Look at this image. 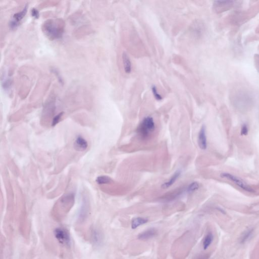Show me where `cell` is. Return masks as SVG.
<instances>
[{
	"mask_svg": "<svg viewBox=\"0 0 259 259\" xmlns=\"http://www.w3.org/2000/svg\"><path fill=\"white\" fill-rule=\"evenodd\" d=\"M64 26V22L61 19H49L43 23L42 30L49 39L55 40L63 36Z\"/></svg>",
	"mask_w": 259,
	"mask_h": 259,
	"instance_id": "6da1fadb",
	"label": "cell"
},
{
	"mask_svg": "<svg viewBox=\"0 0 259 259\" xmlns=\"http://www.w3.org/2000/svg\"><path fill=\"white\" fill-rule=\"evenodd\" d=\"M155 130V124L151 116H146L143 119L137 129V132L141 139L147 140Z\"/></svg>",
	"mask_w": 259,
	"mask_h": 259,
	"instance_id": "7a4b0ae2",
	"label": "cell"
},
{
	"mask_svg": "<svg viewBox=\"0 0 259 259\" xmlns=\"http://www.w3.org/2000/svg\"><path fill=\"white\" fill-rule=\"evenodd\" d=\"M221 177L232 182L233 183H234L236 185L238 186V187H240L241 189H243L244 191L251 193L255 192V190L250 185L247 184L244 181L232 174H230L228 173H222V174H221Z\"/></svg>",
	"mask_w": 259,
	"mask_h": 259,
	"instance_id": "3957f363",
	"label": "cell"
},
{
	"mask_svg": "<svg viewBox=\"0 0 259 259\" xmlns=\"http://www.w3.org/2000/svg\"><path fill=\"white\" fill-rule=\"evenodd\" d=\"M27 11V6L26 5L22 11L16 13L14 14L11 20H10L9 26L11 29H15L18 27L20 22L26 16Z\"/></svg>",
	"mask_w": 259,
	"mask_h": 259,
	"instance_id": "277c9868",
	"label": "cell"
},
{
	"mask_svg": "<svg viewBox=\"0 0 259 259\" xmlns=\"http://www.w3.org/2000/svg\"><path fill=\"white\" fill-rule=\"evenodd\" d=\"M198 144L199 148L202 150H206L207 148V138L206 134V126H202L198 135Z\"/></svg>",
	"mask_w": 259,
	"mask_h": 259,
	"instance_id": "5b68a950",
	"label": "cell"
},
{
	"mask_svg": "<svg viewBox=\"0 0 259 259\" xmlns=\"http://www.w3.org/2000/svg\"><path fill=\"white\" fill-rule=\"evenodd\" d=\"M55 236L58 241L62 244H68L70 242L69 234L65 230L61 228L56 229L55 230Z\"/></svg>",
	"mask_w": 259,
	"mask_h": 259,
	"instance_id": "8992f818",
	"label": "cell"
},
{
	"mask_svg": "<svg viewBox=\"0 0 259 259\" xmlns=\"http://www.w3.org/2000/svg\"><path fill=\"white\" fill-rule=\"evenodd\" d=\"M158 230L154 228H150L139 234L138 238L141 241H147L156 237Z\"/></svg>",
	"mask_w": 259,
	"mask_h": 259,
	"instance_id": "52a82bcc",
	"label": "cell"
},
{
	"mask_svg": "<svg viewBox=\"0 0 259 259\" xmlns=\"http://www.w3.org/2000/svg\"><path fill=\"white\" fill-rule=\"evenodd\" d=\"M75 149L78 151H85L87 149L88 146V144L87 140L81 136H79L76 138L74 144Z\"/></svg>",
	"mask_w": 259,
	"mask_h": 259,
	"instance_id": "ba28073f",
	"label": "cell"
},
{
	"mask_svg": "<svg viewBox=\"0 0 259 259\" xmlns=\"http://www.w3.org/2000/svg\"><path fill=\"white\" fill-rule=\"evenodd\" d=\"M181 171L180 170L175 172V173L172 176L170 179H169L168 181L163 183L161 186V188L163 189H167L169 188V187L174 184V183L179 179L181 176Z\"/></svg>",
	"mask_w": 259,
	"mask_h": 259,
	"instance_id": "9c48e42d",
	"label": "cell"
},
{
	"mask_svg": "<svg viewBox=\"0 0 259 259\" xmlns=\"http://www.w3.org/2000/svg\"><path fill=\"white\" fill-rule=\"evenodd\" d=\"M254 231L255 230L253 228L247 229L243 231L239 238V242L241 244H244L248 241H250L254 234Z\"/></svg>",
	"mask_w": 259,
	"mask_h": 259,
	"instance_id": "30bf717a",
	"label": "cell"
},
{
	"mask_svg": "<svg viewBox=\"0 0 259 259\" xmlns=\"http://www.w3.org/2000/svg\"><path fill=\"white\" fill-rule=\"evenodd\" d=\"M233 2L230 1H219L215 2L214 7L215 9L218 10V11H223V9L226 8H229L233 5Z\"/></svg>",
	"mask_w": 259,
	"mask_h": 259,
	"instance_id": "8fae6325",
	"label": "cell"
},
{
	"mask_svg": "<svg viewBox=\"0 0 259 259\" xmlns=\"http://www.w3.org/2000/svg\"><path fill=\"white\" fill-rule=\"evenodd\" d=\"M123 65L124 67L125 71L127 74H130L131 71L132 66H131V60L129 57L128 55L125 52H123L122 55Z\"/></svg>",
	"mask_w": 259,
	"mask_h": 259,
	"instance_id": "7c38bea8",
	"label": "cell"
},
{
	"mask_svg": "<svg viewBox=\"0 0 259 259\" xmlns=\"http://www.w3.org/2000/svg\"><path fill=\"white\" fill-rule=\"evenodd\" d=\"M148 222V220L143 217H137L134 218L131 222V227L133 229L137 228L138 227L145 224Z\"/></svg>",
	"mask_w": 259,
	"mask_h": 259,
	"instance_id": "4fadbf2b",
	"label": "cell"
},
{
	"mask_svg": "<svg viewBox=\"0 0 259 259\" xmlns=\"http://www.w3.org/2000/svg\"><path fill=\"white\" fill-rule=\"evenodd\" d=\"M214 239V236L212 232L208 233L203 239V246L204 250H207L211 246Z\"/></svg>",
	"mask_w": 259,
	"mask_h": 259,
	"instance_id": "5bb4252c",
	"label": "cell"
},
{
	"mask_svg": "<svg viewBox=\"0 0 259 259\" xmlns=\"http://www.w3.org/2000/svg\"><path fill=\"white\" fill-rule=\"evenodd\" d=\"M112 179L107 176H100L96 179L97 183L99 185L107 184L111 183Z\"/></svg>",
	"mask_w": 259,
	"mask_h": 259,
	"instance_id": "9a60e30c",
	"label": "cell"
},
{
	"mask_svg": "<svg viewBox=\"0 0 259 259\" xmlns=\"http://www.w3.org/2000/svg\"><path fill=\"white\" fill-rule=\"evenodd\" d=\"M199 188V184L198 182H193L189 185L186 190L189 193H192L197 191Z\"/></svg>",
	"mask_w": 259,
	"mask_h": 259,
	"instance_id": "2e32d148",
	"label": "cell"
},
{
	"mask_svg": "<svg viewBox=\"0 0 259 259\" xmlns=\"http://www.w3.org/2000/svg\"><path fill=\"white\" fill-rule=\"evenodd\" d=\"M93 240L95 243H99L101 241V235L99 231L94 230L92 233Z\"/></svg>",
	"mask_w": 259,
	"mask_h": 259,
	"instance_id": "e0dca14e",
	"label": "cell"
},
{
	"mask_svg": "<svg viewBox=\"0 0 259 259\" xmlns=\"http://www.w3.org/2000/svg\"><path fill=\"white\" fill-rule=\"evenodd\" d=\"M11 85V80L9 76H4L2 80V86L5 90H8Z\"/></svg>",
	"mask_w": 259,
	"mask_h": 259,
	"instance_id": "ac0fdd59",
	"label": "cell"
},
{
	"mask_svg": "<svg viewBox=\"0 0 259 259\" xmlns=\"http://www.w3.org/2000/svg\"><path fill=\"white\" fill-rule=\"evenodd\" d=\"M63 112H60L59 114H58L57 115L54 116L52 122V126H55V125L57 124L58 123H59L60 121V119H61L62 116L63 115Z\"/></svg>",
	"mask_w": 259,
	"mask_h": 259,
	"instance_id": "d6986e66",
	"label": "cell"
},
{
	"mask_svg": "<svg viewBox=\"0 0 259 259\" xmlns=\"http://www.w3.org/2000/svg\"><path fill=\"white\" fill-rule=\"evenodd\" d=\"M152 91L153 94H154V96L155 98V99L158 100H160L162 99V97L158 93V91L156 90V87L155 86L152 88Z\"/></svg>",
	"mask_w": 259,
	"mask_h": 259,
	"instance_id": "ffe728a7",
	"label": "cell"
},
{
	"mask_svg": "<svg viewBox=\"0 0 259 259\" xmlns=\"http://www.w3.org/2000/svg\"><path fill=\"white\" fill-rule=\"evenodd\" d=\"M248 129L247 125H242V128H241V134L242 136H247L248 134Z\"/></svg>",
	"mask_w": 259,
	"mask_h": 259,
	"instance_id": "44dd1931",
	"label": "cell"
},
{
	"mask_svg": "<svg viewBox=\"0 0 259 259\" xmlns=\"http://www.w3.org/2000/svg\"><path fill=\"white\" fill-rule=\"evenodd\" d=\"M31 13H32V17L35 18L37 19L39 17L40 14H39V11L36 8H32Z\"/></svg>",
	"mask_w": 259,
	"mask_h": 259,
	"instance_id": "7402d4cb",
	"label": "cell"
},
{
	"mask_svg": "<svg viewBox=\"0 0 259 259\" xmlns=\"http://www.w3.org/2000/svg\"><path fill=\"white\" fill-rule=\"evenodd\" d=\"M209 257L207 254H200L196 256L193 259H208Z\"/></svg>",
	"mask_w": 259,
	"mask_h": 259,
	"instance_id": "603a6c76",
	"label": "cell"
}]
</instances>
